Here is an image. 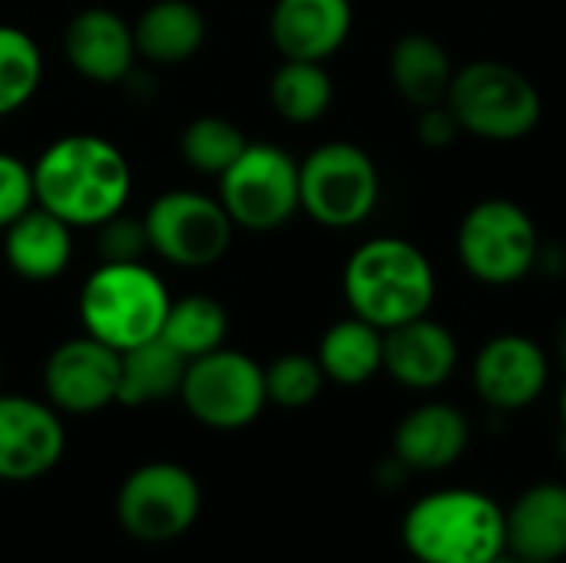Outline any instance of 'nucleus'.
<instances>
[{"mask_svg":"<svg viewBox=\"0 0 566 563\" xmlns=\"http://www.w3.org/2000/svg\"><path fill=\"white\" fill-rule=\"evenodd\" d=\"M186 358L163 338H149L119 352V395L116 405L143 408L176 398L186 375Z\"/></svg>","mask_w":566,"mask_h":563,"instance_id":"b1692460","label":"nucleus"},{"mask_svg":"<svg viewBox=\"0 0 566 563\" xmlns=\"http://www.w3.org/2000/svg\"><path fill=\"white\" fill-rule=\"evenodd\" d=\"M43 80V53L36 40L13 27L0 23V116L23 110Z\"/></svg>","mask_w":566,"mask_h":563,"instance_id":"bb28decb","label":"nucleus"},{"mask_svg":"<svg viewBox=\"0 0 566 563\" xmlns=\"http://www.w3.org/2000/svg\"><path fill=\"white\" fill-rule=\"evenodd\" d=\"M63 53L66 63L90 83H123L129 80L136 66V40L133 27L106 10V7H90L80 10L66 30H63Z\"/></svg>","mask_w":566,"mask_h":563,"instance_id":"2eb2a0df","label":"nucleus"},{"mask_svg":"<svg viewBox=\"0 0 566 563\" xmlns=\"http://www.w3.org/2000/svg\"><path fill=\"white\" fill-rule=\"evenodd\" d=\"M560 345H564V358H566V332H564V342H560Z\"/></svg>","mask_w":566,"mask_h":563,"instance_id":"f704fd0d","label":"nucleus"},{"mask_svg":"<svg viewBox=\"0 0 566 563\" xmlns=\"http://www.w3.org/2000/svg\"><path fill=\"white\" fill-rule=\"evenodd\" d=\"M43 392L56 411L96 415L116 405L119 395V352L93 335L66 338L43 365Z\"/></svg>","mask_w":566,"mask_h":563,"instance_id":"f8f14e48","label":"nucleus"},{"mask_svg":"<svg viewBox=\"0 0 566 563\" xmlns=\"http://www.w3.org/2000/svg\"><path fill=\"white\" fill-rule=\"evenodd\" d=\"M245 146H249L245 133L232 119H226V116H196L182 129V136H179L182 159L196 173L216 176V179L242 156Z\"/></svg>","mask_w":566,"mask_h":563,"instance_id":"cd10ccee","label":"nucleus"},{"mask_svg":"<svg viewBox=\"0 0 566 563\" xmlns=\"http://www.w3.org/2000/svg\"><path fill=\"white\" fill-rule=\"evenodd\" d=\"M325 382L328 378H325L318 358L298 355V352L279 355L265 368V395L279 408H308L322 395Z\"/></svg>","mask_w":566,"mask_h":563,"instance_id":"c85d7f7f","label":"nucleus"},{"mask_svg":"<svg viewBox=\"0 0 566 563\" xmlns=\"http://www.w3.org/2000/svg\"><path fill=\"white\" fill-rule=\"evenodd\" d=\"M143 222L149 249L179 269H206L219 262L235 232L219 199L189 189H169L156 196L143 212Z\"/></svg>","mask_w":566,"mask_h":563,"instance_id":"9d476101","label":"nucleus"},{"mask_svg":"<svg viewBox=\"0 0 566 563\" xmlns=\"http://www.w3.org/2000/svg\"><path fill=\"white\" fill-rule=\"evenodd\" d=\"M0 382H3V365H0Z\"/></svg>","mask_w":566,"mask_h":563,"instance_id":"c9c22d12","label":"nucleus"},{"mask_svg":"<svg viewBox=\"0 0 566 563\" xmlns=\"http://www.w3.org/2000/svg\"><path fill=\"white\" fill-rule=\"evenodd\" d=\"M444 103L464 133L488 143H517L531 136L544 116L537 83L501 60H471L454 70Z\"/></svg>","mask_w":566,"mask_h":563,"instance_id":"39448f33","label":"nucleus"},{"mask_svg":"<svg viewBox=\"0 0 566 563\" xmlns=\"http://www.w3.org/2000/svg\"><path fill=\"white\" fill-rule=\"evenodd\" d=\"M488 563H534V561H527V557H517V554L504 551V554H497L494 561H488Z\"/></svg>","mask_w":566,"mask_h":563,"instance_id":"473e14b6","label":"nucleus"},{"mask_svg":"<svg viewBox=\"0 0 566 563\" xmlns=\"http://www.w3.org/2000/svg\"><path fill=\"white\" fill-rule=\"evenodd\" d=\"M352 23V0H275L269 37L282 60L325 63L345 46Z\"/></svg>","mask_w":566,"mask_h":563,"instance_id":"f3484780","label":"nucleus"},{"mask_svg":"<svg viewBox=\"0 0 566 563\" xmlns=\"http://www.w3.org/2000/svg\"><path fill=\"white\" fill-rule=\"evenodd\" d=\"M401 541L418 563H488L507 551L504 511L481 491L444 488L408 508Z\"/></svg>","mask_w":566,"mask_h":563,"instance_id":"7ed1b4c3","label":"nucleus"},{"mask_svg":"<svg viewBox=\"0 0 566 563\" xmlns=\"http://www.w3.org/2000/svg\"><path fill=\"white\" fill-rule=\"evenodd\" d=\"M507 551L534 563L566 557V488L544 481L527 488L511 511H504Z\"/></svg>","mask_w":566,"mask_h":563,"instance_id":"6ab92c4d","label":"nucleus"},{"mask_svg":"<svg viewBox=\"0 0 566 563\" xmlns=\"http://www.w3.org/2000/svg\"><path fill=\"white\" fill-rule=\"evenodd\" d=\"M33 169L36 206L70 229H96L123 212L133 192V169L119 146L93 133H70L50 143Z\"/></svg>","mask_w":566,"mask_h":563,"instance_id":"f257e3e1","label":"nucleus"},{"mask_svg":"<svg viewBox=\"0 0 566 563\" xmlns=\"http://www.w3.org/2000/svg\"><path fill=\"white\" fill-rule=\"evenodd\" d=\"M226 332H229V315L222 302H216L212 295H186L179 302H169L159 338L172 345L186 362H192L222 348Z\"/></svg>","mask_w":566,"mask_h":563,"instance_id":"a878e982","label":"nucleus"},{"mask_svg":"<svg viewBox=\"0 0 566 563\" xmlns=\"http://www.w3.org/2000/svg\"><path fill=\"white\" fill-rule=\"evenodd\" d=\"M418 139H421V146H428V149H448L464 129H461V123H458V116L451 113V106L448 103H438V106H428V110H421L418 113Z\"/></svg>","mask_w":566,"mask_h":563,"instance_id":"2f4dec72","label":"nucleus"},{"mask_svg":"<svg viewBox=\"0 0 566 563\" xmlns=\"http://www.w3.org/2000/svg\"><path fill=\"white\" fill-rule=\"evenodd\" d=\"M146 249H149L146 222L126 216V209L96 226V252L103 262H139Z\"/></svg>","mask_w":566,"mask_h":563,"instance_id":"c756f323","label":"nucleus"},{"mask_svg":"<svg viewBox=\"0 0 566 563\" xmlns=\"http://www.w3.org/2000/svg\"><path fill=\"white\" fill-rule=\"evenodd\" d=\"M179 398L199 425L216 431H239L252 425L269 405L265 368L242 352L216 348L186 365Z\"/></svg>","mask_w":566,"mask_h":563,"instance_id":"1a4fd4ad","label":"nucleus"},{"mask_svg":"<svg viewBox=\"0 0 566 563\" xmlns=\"http://www.w3.org/2000/svg\"><path fill=\"white\" fill-rule=\"evenodd\" d=\"M315 358L328 382L345 388L365 385L385 365V332L358 315H348L325 329Z\"/></svg>","mask_w":566,"mask_h":563,"instance_id":"5701e85b","label":"nucleus"},{"mask_svg":"<svg viewBox=\"0 0 566 563\" xmlns=\"http://www.w3.org/2000/svg\"><path fill=\"white\" fill-rule=\"evenodd\" d=\"M66 435L50 402L0 392V481H33L56 468Z\"/></svg>","mask_w":566,"mask_h":563,"instance_id":"ddd939ff","label":"nucleus"},{"mask_svg":"<svg viewBox=\"0 0 566 563\" xmlns=\"http://www.w3.org/2000/svg\"><path fill=\"white\" fill-rule=\"evenodd\" d=\"M219 202L239 229L272 232L285 226L302 209L298 159H292L282 146L249 143L219 176Z\"/></svg>","mask_w":566,"mask_h":563,"instance_id":"6e6552de","label":"nucleus"},{"mask_svg":"<svg viewBox=\"0 0 566 563\" xmlns=\"http://www.w3.org/2000/svg\"><path fill=\"white\" fill-rule=\"evenodd\" d=\"M269 100H272V110L285 123L308 126V123H318L328 113V106L335 100V86H332V76H328L325 63L282 60V66L272 73Z\"/></svg>","mask_w":566,"mask_h":563,"instance_id":"393cba45","label":"nucleus"},{"mask_svg":"<svg viewBox=\"0 0 566 563\" xmlns=\"http://www.w3.org/2000/svg\"><path fill=\"white\" fill-rule=\"evenodd\" d=\"M471 378L484 405L494 411H521L544 395L551 362L531 335L507 332L481 345Z\"/></svg>","mask_w":566,"mask_h":563,"instance_id":"4468645a","label":"nucleus"},{"mask_svg":"<svg viewBox=\"0 0 566 563\" xmlns=\"http://www.w3.org/2000/svg\"><path fill=\"white\" fill-rule=\"evenodd\" d=\"M381 196V176L375 159L345 139L315 146L298 163V206L325 229L361 226Z\"/></svg>","mask_w":566,"mask_h":563,"instance_id":"0eeeda50","label":"nucleus"},{"mask_svg":"<svg viewBox=\"0 0 566 563\" xmlns=\"http://www.w3.org/2000/svg\"><path fill=\"white\" fill-rule=\"evenodd\" d=\"M458 259L481 285L524 282L541 262V232L531 212L514 199H481L458 226Z\"/></svg>","mask_w":566,"mask_h":563,"instance_id":"423d86ee","label":"nucleus"},{"mask_svg":"<svg viewBox=\"0 0 566 563\" xmlns=\"http://www.w3.org/2000/svg\"><path fill=\"white\" fill-rule=\"evenodd\" d=\"M471 441V425L461 408L448 402H424L411 408L395 428V458L408 471H444Z\"/></svg>","mask_w":566,"mask_h":563,"instance_id":"a211bd4d","label":"nucleus"},{"mask_svg":"<svg viewBox=\"0 0 566 563\" xmlns=\"http://www.w3.org/2000/svg\"><path fill=\"white\" fill-rule=\"evenodd\" d=\"M458 355L461 352L454 332L438 319L421 315L385 332L381 372H388L391 382L408 392H434L454 375Z\"/></svg>","mask_w":566,"mask_h":563,"instance_id":"dca6fc26","label":"nucleus"},{"mask_svg":"<svg viewBox=\"0 0 566 563\" xmlns=\"http://www.w3.org/2000/svg\"><path fill=\"white\" fill-rule=\"evenodd\" d=\"M136 53L156 66H179L206 43V17L192 0H153L133 23Z\"/></svg>","mask_w":566,"mask_h":563,"instance_id":"412c9836","label":"nucleus"},{"mask_svg":"<svg viewBox=\"0 0 566 563\" xmlns=\"http://www.w3.org/2000/svg\"><path fill=\"white\" fill-rule=\"evenodd\" d=\"M560 418H564V428H566V385H564V395H560Z\"/></svg>","mask_w":566,"mask_h":563,"instance_id":"72a5a7b5","label":"nucleus"},{"mask_svg":"<svg viewBox=\"0 0 566 563\" xmlns=\"http://www.w3.org/2000/svg\"><path fill=\"white\" fill-rule=\"evenodd\" d=\"M202 508L196 478L172 461H153L136 468L116 498V518L123 531L143 544H163L186 534Z\"/></svg>","mask_w":566,"mask_h":563,"instance_id":"9b49d317","label":"nucleus"},{"mask_svg":"<svg viewBox=\"0 0 566 563\" xmlns=\"http://www.w3.org/2000/svg\"><path fill=\"white\" fill-rule=\"evenodd\" d=\"M30 206H36L33 169L13 153H0V229L17 222Z\"/></svg>","mask_w":566,"mask_h":563,"instance_id":"7c9ffc66","label":"nucleus"},{"mask_svg":"<svg viewBox=\"0 0 566 563\" xmlns=\"http://www.w3.org/2000/svg\"><path fill=\"white\" fill-rule=\"evenodd\" d=\"M342 292L352 315L388 332L411 319L431 315L438 275L431 259L411 239L375 236L348 256Z\"/></svg>","mask_w":566,"mask_h":563,"instance_id":"f03ea898","label":"nucleus"},{"mask_svg":"<svg viewBox=\"0 0 566 563\" xmlns=\"http://www.w3.org/2000/svg\"><path fill=\"white\" fill-rule=\"evenodd\" d=\"M169 302L166 282L143 262H99L83 282L80 322L86 335L126 352L159 338Z\"/></svg>","mask_w":566,"mask_h":563,"instance_id":"20e7f679","label":"nucleus"},{"mask_svg":"<svg viewBox=\"0 0 566 563\" xmlns=\"http://www.w3.org/2000/svg\"><path fill=\"white\" fill-rule=\"evenodd\" d=\"M3 259L27 282H53L73 259V229L43 206H30L3 229Z\"/></svg>","mask_w":566,"mask_h":563,"instance_id":"aec40b11","label":"nucleus"},{"mask_svg":"<svg viewBox=\"0 0 566 563\" xmlns=\"http://www.w3.org/2000/svg\"><path fill=\"white\" fill-rule=\"evenodd\" d=\"M388 73L405 103L415 110H428L448 100L451 80H454V63L444 50L428 33H405L391 46L388 56Z\"/></svg>","mask_w":566,"mask_h":563,"instance_id":"4be33fe9","label":"nucleus"}]
</instances>
